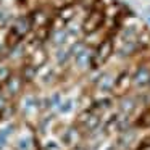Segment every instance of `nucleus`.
<instances>
[{
    "instance_id": "f257e3e1",
    "label": "nucleus",
    "mask_w": 150,
    "mask_h": 150,
    "mask_svg": "<svg viewBox=\"0 0 150 150\" xmlns=\"http://www.w3.org/2000/svg\"><path fill=\"white\" fill-rule=\"evenodd\" d=\"M105 21H107V13H105V8L102 5L100 0H97L95 7L86 15L84 21L81 24V31L87 36V34H94L97 33L98 29L105 26Z\"/></svg>"
},
{
    "instance_id": "f03ea898",
    "label": "nucleus",
    "mask_w": 150,
    "mask_h": 150,
    "mask_svg": "<svg viewBox=\"0 0 150 150\" xmlns=\"http://www.w3.org/2000/svg\"><path fill=\"white\" fill-rule=\"evenodd\" d=\"M115 52V40L113 36H105L100 42L97 44L95 50L92 52V63L91 68L92 69H98L100 66H103L108 60L111 58Z\"/></svg>"
},
{
    "instance_id": "7ed1b4c3",
    "label": "nucleus",
    "mask_w": 150,
    "mask_h": 150,
    "mask_svg": "<svg viewBox=\"0 0 150 150\" xmlns=\"http://www.w3.org/2000/svg\"><path fill=\"white\" fill-rule=\"evenodd\" d=\"M55 15H52L45 7H37L34 10H31L28 13V18L31 21V26H33V31L39 29V28H44V26H50L52 24V20ZM52 29V28H50Z\"/></svg>"
},
{
    "instance_id": "20e7f679",
    "label": "nucleus",
    "mask_w": 150,
    "mask_h": 150,
    "mask_svg": "<svg viewBox=\"0 0 150 150\" xmlns=\"http://www.w3.org/2000/svg\"><path fill=\"white\" fill-rule=\"evenodd\" d=\"M23 86H24V82H23V79H21L20 73H13V74L10 76V79L4 84L2 92H4V95L7 98H15L21 94Z\"/></svg>"
},
{
    "instance_id": "39448f33",
    "label": "nucleus",
    "mask_w": 150,
    "mask_h": 150,
    "mask_svg": "<svg viewBox=\"0 0 150 150\" xmlns=\"http://www.w3.org/2000/svg\"><path fill=\"white\" fill-rule=\"evenodd\" d=\"M149 81H150V66L142 63L136 68L134 74H131V86H134L137 89H145L149 86Z\"/></svg>"
},
{
    "instance_id": "423d86ee",
    "label": "nucleus",
    "mask_w": 150,
    "mask_h": 150,
    "mask_svg": "<svg viewBox=\"0 0 150 150\" xmlns=\"http://www.w3.org/2000/svg\"><path fill=\"white\" fill-rule=\"evenodd\" d=\"M73 60H74V65L78 69L81 71H86V69L91 68V63H92V50L89 49L87 45H82L78 52L73 55Z\"/></svg>"
},
{
    "instance_id": "0eeeda50",
    "label": "nucleus",
    "mask_w": 150,
    "mask_h": 150,
    "mask_svg": "<svg viewBox=\"0 0 150 150\" xmlns=\"http://www.w3.org/2000/svg\"><path fill=\"white\" fill-rule=\"evenodd\" d=\"M10 28L21 37V39H26L28 34L33 33V26H31V21H29V18H28V15L16 16L13 21H11Z\"/></svg>"
},
{
    "instance_id": "6e6552de",
    "label": "nucleus",
    "mask_w": 150,
    "mask_h": 150,
    "mask_svg": "<svg viewBox=\"0 0 150 150\" xmlns=\"http://www.w3.org/2000/svg\"><path fill=\"white\" fill-rule=\"evenodd\" d=\"M39 108V98L33 94H28L21 98V111L24 113V116H33L34 113H37Z\"/></svg>"
},
{
    "instance_id": "1a4fd4ad",
    "label": "nucleus",
    "mask_w": 150,
    "mask_h": 150,
    "mask_svg": "<svg viewBox=\"0 0 150 150\" xmlns=\"http://www.w3.org/2000/svg\"><path fill=\"white\" fill-rule=\"evenodd\" d=\"M131 87V73L127 69L121 71L120 74L115 78V84H113V91L121 94V92H126Z\"/></svg>"
},
{
    "instance_id": "9d476101",
    "label": "nucleus",
    "mask_w": 150,
    "mask_h": 150,
    "mask_svg": "<svg viewBox=\"0 0 150 150\" xmlns=\"http://www.w3.org/2000/svg\"><path fill=\"white\" fill-rule=\"evenodd\" d=\"M79 140H81V134L76 127H66L65 132L62 134V142L66 147L76 145V144H79Z\"/></svg>"
},
{
    "instance_id": "9b49d317",
    "label": "nucleus",
    "mask_w": 150,
    "mask_h": 150,
    "mask_svg": "<svg viewBox=\"0 0 150 150\" xmlns=\"http://www.w3.org/2000/svg\"><path fill=\"white\" fill-rule=\"evenodd\" d=\"M57 18H58L62 23L65 24H69L73 20L76 18V5L71 4V5H65L63 8L57 10Z\"/></svg>"
},
{
    "instance_id": "f8f14e48",
    "label": "nucleus",
    "mask_w": 150,
    "mask_h": 150,
    "mask_svg": "<svg viewBox=\"0 0 150 150\" xmlns=\"http://www.w3.org/2000/svg\"><path fill=\"white\" fill-rule=\"evenodd\" d=\"M37 71L39 69L36 68V66H33L31 63H24L23 65V68H21V71H20V76H21V79H23V82H33L34 79L37 78Z\"/></svg>"
},
{
    "instance_id": "ddd939ff",
    "label": "nucleus",
    "mask_w": 150,
    "mask_h": 150,
    "mask_svg": "<svg viewBox=\"0 0 150 150\" xmlns=\"http://www.w3.org/2000/svg\"><path fill=\"white\" fill-rule=\"evenodd\" d=\"M140 49L137 45V40H131V42H124L123 45L118 49V55L120 57H132L136 53H139Z\"/></svg>"
},
{
    "instance_id": "4468645a",
    "label": "nucleus",
    "mask_w": 150,
    "mask_h": 150,
    "mask_svg": "<svg viewBox=\"0 0 150 150\" xmlns=\"http://www.w3.org/2000/svg\"><path fill=\"white\" fill-rule=\"evenodd\" d=\"M139 36V29H137L136 24H129V26H124V29H121L120 39L121 42H131V40H136Z\"/></svg>"
},
{
    "instance_id": "2eb2a0df",
    "label": "nucleus",
    "mask_w": 150,
    "mask_h": 150,
    "mask_svg": "<svg viewBox=\"0 0 150 150\" xmlns=\"http://www.w3.org/2000/svg\"><path fill=\"white\" fill-rule=\"evenodd\" d=\"M68 31H66V28H63V29H55L52 31V34H50V39H52V44L55 47H62L66 44V40H68Z\"/></svg>"
},
{
    "instance_id": "dca6fc26",
    "label": "nucleus",
    "mask_w": 150,
    "mask_h": 150,
    "mask_svg": "<svg viewBox=\"0 0 150 150\" xmlns=\"http://www.w3.org/2000/svg\"><path fill=\"white\" fill-rule=\"evenodd\" d=\"M115 84V78L111 74H102V78H98L97 87L100 92H111Z\"/></svg>"
},
{
    "instance_id": "f3484780",
    "label": "nucleus",
    "mask_w": 150,
    "mask_h": 150,
    "mask_svg": "<svg viewBox=\"0 0 150 150\" xmlns=\"http://www.w3.org/2000/svg\"><path fill=\"white\" fill-rule=\"evenodd\" d=\"M21 42H23V39H21V37L18 36V34L15 33L11 28H8V33H7V36H5V40H4L5 47H7L8 50H11V49H15V47H18Z\"/></svg>"
},
{
    "instance_id": "a211bd4d",
    "label": "nucleus",
    "mask_w": 150,
    "mask_h": 150,
    "mask_svg": "<svg viewBox=\"0 0 150 150\" xmlns=\"http://www.w3.org/2000/svg\"><path fill=\"white\" fill-rule=\"evenodd\" d=\"M136 105H137V100L134 97H124V98H121L120 110H121V113H124V116H127V115H131L134 111Z\"/></svg>"
},
{
    "instance_id": "6ab92c4d",
    "label": "nucleus",
    "mask_w": 150,
    "mask_h": 150,
    "mask_svg": "<svg viewBox=\"0 0 150 150\" xmlns=\"http://www.w3.org/2000/svg\"><path fill=\"white\" fill-rule=\"evenodd\" d=\"M74 107H76V102L73 100V98H66V100H63L62 105H60L58 113L60 115H69L73 110H74Z\"/></svg>"
},
{
    "instance_id": "aec40b11",
    "label": "nucleus",
    "mask_w": 150,
    "mask_h": 150,
    "mask_svg": "<svg viewBox=\"0 0 150 150\" xmlns=\"http://www.w3.org/2000/svg\"><path fill=\"white\" fill-rule=\"evenodd\" d=\"M69 58H71V57H69L68 50H65V49H62V47H58V50L55 52V60H57V63H58L60 66H63V65H66V63H68Z\"/></svg>"
},
{
    "instance_id": "412c9836",
    "label": "nucleus",
    "mask_w": 150,
    "mask_h": 150,
    "mask_svg": "<svg viewBox=\"0 0 150 150\" xmlns=\"http://www.w3.org/2000/svg\"><path fill=\"white\" fill-rule=\"evenodd\" d=\"M136 126L137 127H142V129L150 127V108L147 111H144V113L139 116V120L136 121Z\"/></svg>"
},
{
    "instance_id": "4be33fe9",
    "label": "nucleus",
    "mask_w": 150,
    "mask_h": 150,
    "mask_svg": "<svg viewBox=\"0 0 150 150\" xmlns=\"http://www.w3.org/2000/svg\"><path fill=\"white\" fill-rule=\"evenodd\" d=\"M13 74V69L10 68V66L4 65V66H0V86L4 87V84L10 79V76Z\"/></svg>"
},
{
    "instance_id": "5701e85b",
    "label": "nucleus",
    "mask_w": 150,
    "mask_h": 150,
    "mask_svg": "<svg viewBox=\"0 0 150 150\" xmlns=\"http://www.w3.org/2000/svg\"><path fill=\"white\" fill-rule=\"evenodd\" d=\"M49 102H50V108H57V110H58L60 105H62V102H63L62 94H60V92H55V94H52V95L49 97Z\"/></svg>"
},
{
    "instance_id": "b1692460",
    "label": "nucleus",
    "mask_w": 150,
    "mask_h": 150,
    "mask_svg": "<svg viewBox=\"0 0 150 150\" xmlns=\"http://www.w3.org/2000/svg\"><path fill=\"white\" fill-rule=\"evenodd\" d=\"M44 150H62V145L57 140H47L45 145H44Z\"/></svg>"
},
{
    "instance_id": "393cba45",
    "label": "nucleus",
    "mask_w": 150,
    "mask_h": 150,
    "mask_svg": "<svg viewBox=\"0 0 150 150\" xmlns=\"http://www.w3.org/2000/svg\"><path fill=\"white\" fill-rule=\"evenodd\" d=\"M7 105H8V98L4 95V92H0V118H2V113L7 108Z\"/></svg>"
},
{
    "instance_id": "a878e982",
    "label": "nucleus",
    "mask_w": 150,
    "mask_h": 150,
    "mask_svg": "<svg viewBox=\"0 0 150 150\" xmlns=\"http://www.w3.org/2000/svg\"><path fill=\"white\" fill-rule=\"evenodd\" d=\"M71 150H87V149H86L84 145H81V144H76V145L71 147Z\"/></svg>"
},
{
    "instance_id": "bb28decb",
    "label": "nucleus",
    "mask_w": 150,
    "mask_h": 150,
    "mask_svg": "<svg viewBox=\"0 0 150 150\" xmlns=\"http://www.w3.org/2000/svg\"><path fill=\"white\" fill-rule=\"evenodd\" d=\"M16 2H20V4H21V2H24V0H16Z\"/></svg>"
},
{
    "instance_id": "cd10ccee",
    "label": "nucleus",
    "mask_w": 150,
    "mask_h": 150,
    "mask_svg": "<svg viewBox=\"0 0 150 150\" xmlns=\"http://www.w3.org/2000/svg\"><path fill=\"white\" fill-rule=\"evenodd\" d=\"M147 87H149V89H150V81H149V86H147Z\"/></svg>"
},
{
    "instance_id": "c85d7f7f",
    "label": "nucleus",
    "mask_w": 150,
    "mask_h": 150,
    "mask_svg": "<svg viewBox=\"0 0 150 150\" xmlns=\"http://www.w3.org/2000/svg\"><path fill=\"white\" fill-rule=\"evenodd\" d=\"M2 89H4V87H2V86H0V92H2Z\"/></svg>"
},
{
    "instance_id": "c756f323",
    "label": "nucleus",
    "mask_w": 150,
    "mask_h": 150,
    "mask_svg": "<svg viewBox=\"0 0 150 150\" xmlns=\"http://www.w3.org/2000/svg\"><path fill=\"white\" fill-rule=\"evenodd\" d=\"M0 50H2V45H0Z\"/></svg>"
}]
</instances>
